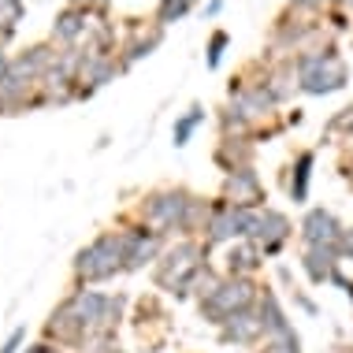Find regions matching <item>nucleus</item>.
Masks as SVG:
<instances>
[{"mask_svg":"<svg viewBox=\"0 0 353 353\" xmlns=\"http://www.w3.org/2000/svg\"><path fill=\"white\" fill-rule=\"evenodd\" d=\"M123 309H127L123 294L79 286L52 309L49 323H45V339L68 350H93L97 342L116 339V327L123 323Z\"/></svg>","mask_w":353,"mask_h":353,"instance_id":"1","label":"nucleus"},{"mask_svg":"<svg viewBox=\"0 0 353 353\" xmlns=\"http://www.w3.org/2000/svg\"><path fill=\"white\" fill-rule=\"evenodd\" d=\"M205 268H208V250L201 238H175L160 253V261L152 264V283H157V290L183 301L194 298V283Z\"/></svg>","mask_w":353,"mask_h":353,"instance_id":"2","label":"nucleus"},{"mask_svg":"<svg viewBox=\"0 0 353 353\" xmlns=\"http://www.w3.org/2000/svg\"><path fill=\"white\" fill-rule=\"evenodd\" d=\"M294 68H298L301 93H309V97H331V93H342L350 85V63L335 41H323L316 49L298 52Z\"/></svg>","mask_w":353,"mask_h":353,"instance_id":"3","label":"nucleus"},{"mask_svg":"<svg viewBox=\"0 0 353 353\" xmlns=\"http://www.w3.org/2000/svg\"><path fill=\"white\" fill-rule=\"evenodd\" d=\"M190 205H194V190L186 186L149 190L138 205V223L160 238H190Z\"/></svg>","mask_w":353,"mask_h":353,"instance_id":"4","label":"nucleus"},{"mask_svg":"<svg viewBox=\"0 0 353 353\" xmlns=\"http://www.w3.org/2000/svg\"><path fill=\"white\" fill-rule=\"evenodd\" d=\"M127 264V238L123 231H101L90 245H82L71 261L74 283L79 286H93L104 279H116Z\"/></svg>","mask_w":353,"mask_h":353,"instance_id":"5","label":"nucleus"},{"mask_svg":"<svg viewBox=\"0 0 353 353\" xmlns=\"http://www.w3.org/2000/svg\"><path fill=\"white\" fill-rule=\"evenodd\" d=\"M264 283L261 279H234V275H223V283H219V290L212 298L197 301V309H201V320L219 327L223 320H231L234 312H245V309H256V298H261Z\"/></svg>","mask_w":353,"mask_h":353,"instance_id":"6","label":"nucleus"},{"mask_svg":"<svg viewBox=\"0 0 353 353\" xmlns=\"http://www.w3.org/2000/svg\"><path fill=\"white\" fill-rule=\"evenodd\" d=\"M261 212V208H256ZM250 208H234L227 205L223 197H212V216H208L205 231H201V242L205 250L212 253L219 245H234V242H250V231H253V216Z\"/></svg>","mask_w":353,"mask_h":353,"instance_id":"7","label":"nucleus"},{"mask_svg":"<svg viewBox=\"0 0 353 353\" xmlns=\"http://www.w3.org/2000/svg\"><path fill=\"white\" fill-rule=\"evenodd\" d=\"M298 234L290 223V216L279 212V208H261V212L253 216V231H250V242L256 250L264 253V261H272V256H279L286 245H290V238Z\"/></svg>","mask_w":353,"mask_h":353,"instance_id":"8","label":"nucleus"},{"mask_svg":"<svg viewBox=\"0 0 353 353\" xmlns=\"http://www.w3.org/2000/svg\"><path fill=\"white\" fill-rule=\"evenodd\" d=\"M219 197H223L227 205H234V208H250V212L268 208V190H264L256 168H238V171H231V175H223Z\"/></svg>","mask_w":353,"mask_h":353,"instance_id":"9","label":"nucleus"},{"mask_svg":"<svg viewBox=\"0 0 353 353\" xmlns=\"http://www.w3.org/2000/svg\"><path fill=\"white\" fill-rule=\"evenodd\" d=\"M342 231H346V223H342L331 208H323V205L305 208V216H301V223H298L301 250H309V245H339Z\"/></svg>","mask_w":353,"mask_h":353,"instance_id":"10","label":"nucleus"},{"mask_svg":"<svg viewBox=\"0 0 353 353\" xmlns=\"http://www.w3.org/2000/svg\"><path fill=\"white\" fill-rule=\"evenodd\" d=\"M123 238H127V264H123V272H141L145 264H157L160 253L168 250V238H160L157 231H149V227H123Z\"/></svg>","mask_w":353,"mask_h":353,"instance_id":"11","label":"nucleus"},{"mask_svg":"<svg viewBox=\"0 0 353 353\" xmlns=\"http://www.w3.org/2000/svg\"><path fill=\"white\" fill-rule=\"evenodd\" d=\"M256 312H261V323H264V339H275V342H301V335L294 331L290 316L283 309V298L275 286L264 283L261 298H256Z\"/></svg>","mask_w":353,"mask_h":353,"instance_id":"12","label":"nucleus"},{"mask_svg":"<svg viewBox=\"0 0 353 353\" xmlns=\"http://www.w3.org/2000/svg\"><path fill=\"white\" fill-rule=\"evenodd\" d=\"M216 339L223 346H238V350H256L264 342V323H261V312L256 309H245V312H234L231 320H223L216 327Z\"/></svg>","mask_w":353,"mask_h":353,"instance_id":"13","label":"nucleus"},{"mask_svg":"<svg viewBox=\"0 0 353 353\" xmlns=\"http://www.w3.org/2000/svg\"><path fill=\"white\" fill-rule=\"evenodd\" d=\"M339 268H342L339 245H309V250H301V272L312 286H327Z\"/></svg>","mask_w":353,"mask_h":353,"instance_id":"14","label":"nucleus"},{"mask_svg":"<svg viewBox=\"0 0 353 353\" xmlns=\"http://www.w3.org/2000/svg\"><path fill=\"white\" fill-rule=\"evenodd\" d=\"M160 41H164V26L157 23V19H149V23H130V37L127 45H123V63L127 68H134L138 60H145L160 49Z\"/></svg>","mask_w":353,"mask_h":353,"instance_id":"15","label":"nucleus"},{"mask_svg":"<svg viewBox=\"0 0 353 353\" xmlns=\"http://www.w3.org/2000/svg\"><path fill=\"white\" fill-rule=\"evenodd\" d=\"M264 90L272 93L275 104H290L294 97H298L301 82H298V68H294V60H268V63H264Z\"/></svg>","mask_w":353,"mask_h":353,"instance_id":"16","label":"nucleus"},{"mask_svg":"<svg viewBox=\"0 0 353 353\" xmlns=\"http://www.w3.org/2000/svg\"><path fill=\"white\" fill-rule=\"evenodd\" d=\"M312 168H316V152L312 149H298L286 164V197L294 205H305L309 201V186H312Z\"/></svg>","mask_w":353,"mask_h":353,"instance_id":"17","label":"nucleus"},{"mask_svg":"<svg viewBox=\"0 0 353 353\" xmlns=\"http://www.w3.org/2000/svg\"><path fill=\"white\" fill-rule=\"evenodd\" d=\"M261 268H264V253L256 250L253 242H234V245H227L223 275H234V279H261Z\"/></svg>","mask_w":353,"mask_h":353,"instance_id":"18","label":"nucleus"},{"mask_svg":"<svg viewBox=\"0 0 353 353\" xmlns=\"http://www.w3.org/2000/svg\"><path fill=\"white\" fill-rule=\"evenodd\" d=\"M253 157H256V141H242V138H219L212 149V160L223 175H231L238 168H253Z\"/></svg>","mask_w":353,"mask_h":353,"instance_id":"19","label":"nucleus"},{"mask_svg":"<svg viewBox=\"0 0 353 353\" xmlns=\"http://www.w3.org/2000/svg\"><path fill=\"white\" fill-rule=\"evenodd\" d=\"M205 116H208V112H205L201 101H194V104L183 112V116H175V127H171V145H175V149H186L190 138L197 134V127L205 123Z\"/></svg>","mask_w":353,"mask_h":353,"instance_id":"20","label":"nucleus"},{"mask_svg":"<svg viewBox=\"0 0 353 353\" xmlns=\"http://www.w3.org/2000/svg\"><path fill=\"white\" fill-rule=\"evenodd\" d=\"M23 19H26V8L19 4V0H4V4H0V49H4V41L19 30Z\"/></svg>","mask_w":353,"mask_h":353,"instance_id":"21","label":"nucleus"},{"mask_svg":"<svg viewBox=\"0 0 353 353\" xmlns=\"http://www.w3.org/2000/svg\"><path fill=\"white\" fill-rule=\"evenodd\" d=\"M231 49V34L227 30H212L208 34V45H205V68L216 71L219 63H223V52Z\"/></svg>","mask_w":353,"mask_h":353,"instance_id":"22","label":"nucleus"},{"mask_svg":"<svg viewBox=\"0 0 353 353\" xmlns=\"http://www.w3.org/2000/svg\"><path fill=\"white\" fill-rule=\"evenodd\" d=\"M190 12H194V4H190V0H164V4H157V15H152V19H157V23L168 30L171 23L186 19Z\"/></svg>","mask_w":353,"mask_h":353,"instance_id":"23","label":"nucleus"},{"mask_svg":"<svg viewBox=\"0 0 353 353\" xmlns=\"http://www.w3.org/2000/svg\"><path fill=\"white\" fill-rule=\"evenodd\" d=\"M327 134H339V138L353 149V104H346V108H342L339 116H331V119H327Z\"/></svg>","mask_w":353,"mask_h":353,"instance_id":"24","label":"nucleus"},{"mask_svg":"<svg viewBox=\"0 0 353 353\" xmlns=\"http://www.w3.org/2000/svg\"><path fill=\"white\" fill-rule=\"evenodd\" d=\"M253 353H301V342H275V339H264Z\"/></svg>","mask_w":353,"mask_h":353,"instance_id":"25","label":"nucleus"},{"mask_svg":"<svg viewBox=\"0 0 353 353\" xmlns=\"http://www.w3.org/2000/svg\"><path fill=\"white\" fill-rule=\"evenodd\" d=\"M290 298H294V305H298L301 312H309V316H316V312H320V305L312 301V298H309V294H305V290H298V286H294V290H290Z\"/></svg>","mask_w":353,"mask_h":353,"instance_id":"26","label":"nucleus"},{"mask_svg":"<svg viewBox=\"0 0 353 353\" xmlns=\"http://www.w3.org/2000/svg\"><path fill=\"white\" fill-rule=\"evenodd\" d=\"M23 342H26V327H15L12 335L4 339V346H0V353H23Z\"/></svg>","mask_w":353,"mask_h":353,"instance_id":"27","label":"nucleus"},{"mask_svg":"<svg viewBox=\"0 0 353 353\" xmlns=\"http://www.w3.org/2000/svg\"><path fill=\"white\" fill-rule=\"evenodd\" d=\"M339 253H342V261H353V223L342 231V238H339Z\"/></svg>","mask_w":353,"mask_h":353,"instance_id":"28","label":"nucleus"},{"mask_svg":"<svg viewBox=\"0 0 353 353\" xmlns=\"http://www.w3.org/2000/svg\"><path fill=\"white\" fill-rule=\"evenodd\" d=\"M23 353H63V346H56V342L45 339V342H34V346H26Z\"/></svg>","mask_w":353,"mask_h":353,"instance_id":"29","label":"nucleus"},{"mask_svg":"<svg viewBox=\"0 0 353 353\" xmlns=\"http://www.w3.org/2000/svg\"><path fill=\"white\" fill-rule=\"evenodd\" d=\"M90 353H127V350H123V346H119V342H116V339H112V342H97V346H93Z\"/></svg>","mask_w":353,"mask_h":353,"instance_id":"30","label":"nucleus"},{"mask_svg":"<svg viewBox=\"0 0 353 353\" xmlns=\"http://www.w3.org/2000/svg\"><path fill=\"white\" fill-rule=\"evenodd\" d=\"M8 68H12V60H8V52L0 49V85H4V79H8Z\"/></svg>","mask_w":353,"mask_h":353,"instance_id":"31","label":"nucleus"},{"mask_svg":"<svg viewBox=\"0 0 353 353\" xmlns=\"http://www.w3.org/2000/svg\"><path fill=\"white\" fill-rule=\"evenodd\" d=\"M201 12H205V19H216L219 12H223V4H219V0H212V4H205Z\"/></svg>","mask_w":353,"mask_h":353,"instance_id":"32","label":"nucleus"},{"mask_svg":"<svg viewBox=\"0 0 353 353\" xmlns=\"http://www.w3.org/2000/svg\"><path fill=\"white\" fill-rule=\"evenodd\" d=\"M342 175H346V179H353V149H350V157L342 160Z\"/></svg>","mask_w":353,"mask_h":353,"instance_id":"33","label":"nucleus"}]
</instances>
